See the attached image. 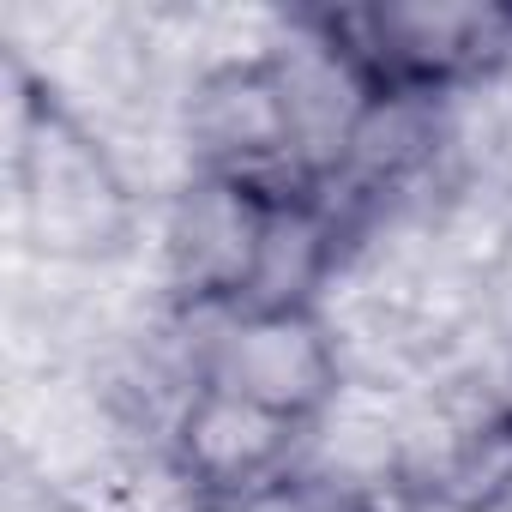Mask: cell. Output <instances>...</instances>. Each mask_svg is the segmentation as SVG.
<instances>
[{"label":"cell","mask_w":512,"mask_h":512,"mask_svg":"<svg viewBox=\"0 0 512 512\" xmlns=\"http://www.w3.org/2000/svg\"><path fill=\"white\" fill-rule=\"evenodd\" d=\"M205 380L302 428L344 392V350L314 308H223Z\"/></svg>","instance_id":"6da1fadb"},{"label":"cell","mask_w":512,"mask_h":512,"mask_svg":"<svg viewBox=\"0 0 512 512\" xmlns=\"http://www.w3.org/2000/svg\"><path fill=\"white\" fill-rule=\"evenodd\" d=\"M272 199L260 181L241 175H199L175 193L169 223H163V266L169 284L193 302H241L253 260H260V235L272 217Z\"/></svg>","instance_id":"7a4b0ae2"},{"label":"cell","mask_w":512,"mask_h":512,"mask_svg":"<svg viewBox=\"0 0 512 512\" xmlns=\"http://www.w3.org/2000/svg\"><path fill=\"white\" fill-rule=\"evenodd\" d=\"M181 139L205 163V175H241L266 187V175H278L284 163L296 169L290 109H284L272 61H235V67L193 73V91L181 103Z\"/></svg>","instance_id":"3957f363"},{"label":"cell","mask_w":512,"mask_h":512,"mask_svg":"<svg viewBox=\"0 0 512 512\" xmlns=\"http://www.w3.org/2000/svg\"><path fill=\"white\" fill-rule=\"evenodd\" d=\"M272 73H278V91H284V109H290V145H296V169L302 175H338L344 157H350V139L374 103V73L326 31H296L278 43L272 55Z\"/></svg>","instance_id":"277c9868"},{"label":"cell","mask_w":512,"mask_h":512,"mask_svg":"<svg viewBox=\"0 0 512 512\" xmlns=\"http://www.w3.org/2000/svg\"><path fill=\"white\" fill-rule=\"evenodd\" d=\"M296 440V422L272 416L266 404H253L229 386H193L169 422V458L175 470L205 488L211 500L247 494L260 482H278V464Z\"/></svg>","instance_id":"5b68a950"},{"label":"cell","mask_w":512,"mask_h":512,"mask_svg":"<svg viewBox=\"0 0 512 512\" xmlns=\"http://www.w3.org/2000/svg\"><path fill=\"white\" fill-rule=\"evenodd\" d=\"M332 266H338V217L302 193H278L260 235V260H253V278L235 308H314Z\"/></svg>","instance_id":"8992f818"}]
</instances>
